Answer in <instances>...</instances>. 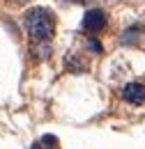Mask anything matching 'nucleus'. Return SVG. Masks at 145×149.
I'll list each match as a JSON object with an SVG mask.
<instances>
[{"label": "nucleus", "instance_id": "0eeeda50", "mask_svg": "<svg viewBox=\"0 0 145 149\" xmlns=\"http://www.w3.org/2000/svg\"><path fill=\"white\" fill-rule=\"evenodd\" d=\"M76 2H81V0H76Z\"/></svg>", "mask_w": 145, "mask_h": 149}, {"label": "nucleus", "instance_id": "7ed1b4c3", "mask_svg": "<svg viewBox=\"0 0 145 149\" xmlns=\"http://www.w3.org/2000/svg\"><path fill=\"white\" fill-rule=\"evenodd\" d=\"M122 99L131 106H143L145 103V85L143 83H127L122 87Z\"/></svg>", "mask_w": 145, "mask_h": 149}, {"label": "nucleus", "instance_id": "f257e3e1", "mask_svg": "<svg viewBox=\"0 0 145 149\" xmlns=\"http://www.w3.org/2000/svg\"><path fill=\"white\" fill-rule=\"evenodd\" d=\"M23 21H25L28 35H30L32 41H49L53 37L55 21H53V14L46 7H32V9H28L23 14Z\"/></svg>", "mask_w": 145, "mask_h": 149}, {"label": "nucleus", "instance_id": "423d86ee", "mask_svg": "<svg viewBox=\"0 0 145 149\" xmlns=\"http://www.w3.org/2000/svg\"><path fill=\"white\" fill-rule=\"evenodd\" d=\"M14 2H25V0H14Z\"/></svg>", "mask_w": 145, "mask_h": 149}, {"label": "nucleus", "instance_id": "39448f33", "mask_svg": "<svg viewBox=\"0 0 145 149\" xmlns=\"http://www.w3.org/2000/svg\"><path fill=\"white\" fill-rule=\"evenodd\" d=\"M88 46H90V51H94V53H101V44H99V41L90 39V41H88Z\"/></svg>", "mask_w": 145, "mask_h": 149}, {"label": "nucleus", "instance_id": "f03ea898", "mask_svg": "<svg viewBox=\"0 0 145 149\" xmlns=\"http://www.w3.org/2000/svg\"><path fill=\"white\" fill-rule=\"evenodd\" d=\"M104 25H106V12L104 9H88L85 12V16H83V28L88 30V32H99V30H104Z\"/></svg>", "mask_w": 145, "mask_h": 149}, {"label": "nucleus", "instance_id": "20e7f679", "mask_svg": "<svg viewBox=\"0 0 145 149\" xmlns=\"http://www.w3.org/2000/svg\"><path fill=\"white\" fill-rule=\"evenodd\" d=\"M32 149H58V138L55 135H44L37 145H32Z\"/></svg>", "mask_w": 145, "mask_h": 149}]
</instances>
